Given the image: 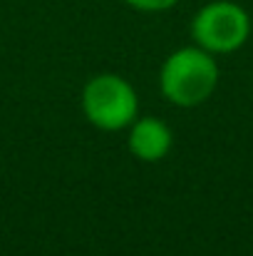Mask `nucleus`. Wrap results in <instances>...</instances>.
I'll return each instance as SVG.
<instances>
[{"label": "nucleus", "instance_id": "f257e3e1", "mask_svg": "<svg viewBox=\"0 0 253 256\" xmlns=\"http://www.w3.org/2000/svg\"><path fill=\"white\" fill-rule=\"evenodd\" d=\"M219 85V65L204 48H181L171 52L159 72V87L169 102L196 107L206 102Z\"/></svg>", "mask_w": 253, "mask_h": 256}, {"label": "nucleus", "instance_id": "f03ea898", "mask_svg": "<svg viewBox=\"0 0 253 256\" xmlns=\"http://www.w3.org/2000/svg\"><path fill=\"white\" fill-rule=\"evenodd\" d=\"M82 110L87 120L104 132H119L137 120L139 100L124 78L102 72L82 90Z\"/></svg>", "mask_w": 253, "mask_h": 256}, {"label": "nucleus", "instance_id": "7ed1b4c3", "mask_svg": "<svg viewBox=\"0 0 253 256\" xmlns=\"http://www.w3.org/2000/svg\"><path fill=\"white\" fill-rule=\"evenodd\" d=\"M191 35L211 55L236 52L251 35V18L239 2L214 0L194 15Z\"/></svg>", "mask_w": 253, "mask_h": 256}, {"label": "nucleus", "instance_id": "20e7f679", "mask_svg": "<svg viewBox=\"0 0 253 256\" xmlns=\"http://www.w3.org/2000/svg\"><path fill=\"white\" fill-rule=\"evenodd\" d=\"M174 134L167 122L157 117H139L129 124V152L142 162H159L169 154Z\"/></svg>", "mask_w": 253, "mask_h": 256}, {"label": "nucleus", "instance_id": "39448f33", "mask_svg": "<svg viewBox=\"0 0 253 256\" xmlns=\"http://www.w3.org/2000/svg\"><path fill=\"white\" fill-rule=\"evenodd\" d=\"M127 5H132L134 10H142V12H162L174 8L179 0H124Z\"/></svg>", "mask_w": 253, "mask_h": 256}]
</instances>
